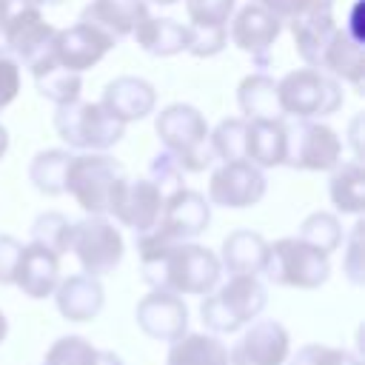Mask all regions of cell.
I'll list each match as a JSON object with an SVG mask.
<instances>
[{
  "label": "cell",
  "mask_w": 365,
  "mask_h": 365,
  "mask_svg": "<svg viewBox=\"0 0 365 365\" xmlns=\"http://www.w3.org/2000/svg\"><path fill=\"white\" fill-rule=\"evenodd\" d=\"M143 279L157 291L205 297L220 285L222 265L220 257L200 242H154L134 237Z\"/></svg>",
  "instance_id": "6da1fadb"
},
{
  "label": "cell",
  "mask_w": 365,
  "mask_h": 365,
  "mask_svg": "<svg viewBox=\"0 0 365 365\" xmlns=\"http://www.w3.org/2000/svg\"><path fill=\"white\" fill-rule=\"evenodd\" d=\"M154 131L163 143V151H168L182 171H205L214 163L208 143L211 128L200 108L188 103H171L157 114Z\"/></svg>",
  "instance_id": "7a4b0ae2"
},
{
  "label": "cell",
  "mask_w": 365,
  "mask_h": 365,
  "mask_svg": "<svg viewBox=\"0 0 365 365\" xmlns=\"http://www.w3.org/2000/svg\"><path fill=\"white\" fill-rule=\"evenodd\" d=\"M34 0H9V14H6V29H3V43L17 63H23L31 77L51 68L54 60V26L43 17Z\"/></svg>",
  "instance_id": "3957f363"
},
{
  "label": "cell",
  "mask_w": 365,
  "mask_h": 365,
  "mask_svg": "<svg viewBox=\"0 0 365 365\" xmlns=\"http://www.w3.org/2000/svg\"><path fill=\"white\" fill-rule=\"evenodd\" d=\"M265 305H268V291L259 282V277L234 274L228 277V282L205 294L200 305V319L211 334H234L251 325V319H257Z\"/></svg>",
  "instance_id": "277c9868"
},
{
  "label": "cell",
  "mask_w": 365,
  "mask_h": 365,
  "mask_svg": "<svg viewBox=\"0 0 365 365\" xmlns=\"http://www.w3.org/2000/svg\"><path fill=\"white\" fill-rule=\"evenodd\" d=\"M277 100L282 117L291 120H322L342 108V86L319 68H294L277 80Z\"/></svg>",
  "instance_id": "5b68a950"
},
{
  "label": "cell",
  "mask_w": 365,
  "mask_h": 365,
  "mask_svg": "<svg viewBox=\"0 0 365 365\" xmlns=\"http://www.w3.org/2000/svg\"><path fill=\"white\" fill-rule=\"evenodd\" d=\"M123 165L108 157L106 151H86V154H71L66 177H63V194H71L74 202L86 214L106 217L108 214V200L114 185L123 177Z\"/></svg>",
  "instance_id": "8992f818"
},
{
  "label": "cell",
  "mask_w": 365,
  "mask_h": 365,
  "mask_svg": "<svg viewBox=\"0 0 365 365\" xmlns=\"http://www.w3.org/2000/svg\"><path fill=\"white\" fill-rule=\"evenodd\" d=\"M54 128L68 148H80V151H108L125 134V125L103 103H83V100L57 106Z\"/></svg>",
  "instance_id": "52a82bcc"
},
{
  "label": "cell",
  "mask_w": 365,
  "mask_h": 365,
  "mask_svg": "<svg viewBox=\"0 0 365 365\" xmlns=\"http://www.w3.org/2000/svg\"><path fill=\"white\" fill-rule=\"evenodd\" d=\"M262 274L268 282L282 285V288H319L331 277V262L328 254L311 248L299 237H282L277 242H268V257Z\"/></svg>",
  "instance_id": "ba28073f"
},
{
  "label": "cell",
  "mask_w": 365,
  "mask_h": 365,
  "mask_svg": "<svg viewBox=\"0 0 365 365\" xmlns=\"http://www.w3.org/2000/svg\"><path fill=\"white\" fill-rule=\"evenodd\" d=\"M68 251H74L77 262L83 265V274L100 279L123 262L125 242H123V234L114 222H108L106 217L88 214L80 222H71Z\"/></svg>",
  "instance_id": "9c48e42d"
},
{
  "label": "cell",
  "mask_w": 365,
  "mask_h": 365,
  "mask_svg": "<svg viewBox=\"0 0 365 365\" xmlns=\"http://www.w3.org/2000/svg\"><path fill=\"white\" fill-rule=\"evenodd\" d=\"M208 222H211V202L205 200V194L180 185L171 194H165L157 225L137 237L154 242H191L208 228Z\"/></svg>",
  "instance_id": "30bf717a"
},
{
  "label": "cell",
  "mask_w": 365,
  "mask_h": 365,
  "mask_svg": "<svg viewBox=\"0 0 365 365\" xmlns=\"http://www.w3.org/2000/svg\"><path fill=\"white\" fill-rule=\"evenodd\" d=\"M285 165L299 171H331L342 160L339 134L319 120H285Z\"/></svg>",
  "instance_id": "8fae6325"
},
{
  "label": "cell",
  "mask_w": 365,
  "mask_h": 365,
  "mask_svg": "<svg viewBox=\"0 0 365 365\" xmlns=\"http://www.w3.org/2000/svg\"><path fill=\"white\" fill-rule=\"evenodd\" d=\"M268 191V180L262 168L248 160H228L211 171L208 180V202L220 208H251Z\"/></svg>",
  "instance_id": "7c38bea8"
},
{
  "label": "cell",
  "mask_w": 365,
  "mask_h": 365,
  "mask_svg": "<svg viewBox=\"0 0 365 365\" xmlns=\"http://www.w3.org/2000/svg\"><path fill=\"white\" fill-rule=\"evenodd\" d=\"M163 200L165 194L148 180V177H137V180H128L125 174L120 177V182L114 185L111 191V200H108V214L134 231L137 234H145L157 225L160 220V211H163Z\"/></svg>",
  "instance_id": "4fadbf2b"
},
{
  "label": "cell",
  "mask_w": 365,
  "mask_h": 365,
  "mask_svg": "<svg viewBox=\"0 0 365 365\" xmlns=\"http://www.w3.org/2000/svg\"><path fill=\"white\" fill-rule=\"evenodd\" d=\"M237 0H185L188 14V54L214 57L228 43V23Z\"/></svg>",
  "instance_id": "5bb4252c"
},
{
  "label": "cell",
  "mask_w": 365,
  "mask_h": 365,
  "mask_svg": "<svg viewBox=\"0 0 365 365\" xmlns=\"http://www.w3.org/2000/svg\"><path fill=\"white\" fill-rule=\"evenodd\" d=\"M279 31H282V23L257 0H248L237 14H231V23H228L231 43L242 54L257 60L259 68L268 66V51L277 43Z\"/></svg>",
  "instance_id": "9a60e30c"
},
{
  "label": "cell",
  "mask_w": 365,
  "mask_h": 365,
  "mask_svg": "<svg viewBox=\"0 0 365 365\" xmlns=\"http://www.w3.org/2000/svg\"><path fill=\"white\" fill-rule=\"evenodd\" d=\"M134 319L145 336L160 342H174L182 334H188V305L182 302L180 294H171V291L151 288L137 302Z\"/></svg>",
  "instance_id": "2e32d148"
},
{
  "label": "cell",
  "mask_w": 365,
  "mask_h": 365,
  "mask_svg": "<svg viewBox=\"0 0 365 365\" xmlns=\"http://www.w3.org/2000/svg\"><path fill=\"white\" fill-rule=\"evenodd\" d=\"M288 354L291 336L285 325L277 319H259L228 351V365H285Z\"/></svg>",
  "instance_id": "e0dca14e"
},
{
  "label": "cell",
  "mask_w": 365,
  "mask_h": 365,
  "mask_svg": "<svg viewBox=\"0 0 365 365\" xmlns=\"http://www.w3.org/2000/svg\"><path fill=\"white\" fill-rule=\"evenodd\" d=\"M114 46L117 43L108 34H103L100 29H94V26L83 23V20H77L68 29H57L54 31V60L63 68L77 71V74H83L86 68L97 66Z\"/></svg>",
  "instance_id": "ac0fdd59"
},
{
  "label": "cell",
  "mask_w": 365,
  "mask_h": 365,
  "mask_svg": "<svg viewBox=\"0 0 365 365\" xmlns=\"http://www.w3.org/2000/svg\"><path fill=\"white\" fill-rule=\"evenodd\" d=\"M100 103H103L123 125H128V123H134V120H143V117L154 114L157 91H154V86H151L148 80L123 74V77H114L111 83H106Z\"/></svg>",
  "instance_id": "d6986e66"
},
{
  "label": "cell",
  "mask_w": 365,
  "mask_h": 365,
  "mask_svg": "<svg viewBox=\"0 0 365 365\" xmlns=\"http://www.w3.org/2000/svg\"><path fill=\"white\" fill-rule=\"evenodd\" d=\"M57 282H60V257L37 242L23 245L14 268V285L31 299H46L54 294Z\"/></svg>",
  "instance_id": "ffe728a7"
},
{
  "label": "cell",
  "mask_w": 365,
  "mask_h": 365,
  "mask_svg": "<svg viewBox=\"0 0 365 365\" xmlns=\"http://www.w3.org/2000/svg\"><path fill=\"white\" fill-rule=\"evenodd\" d=\"M54 302L63 319L68 322H88L103 311L106 291L97 277L88 274H71L57 282L54 288Z\"/></svg>",
  "instance_id": "44dd1931"
},
{
  "label": "cell",
  "mask_w": 365,
  "mask_h": 365,
  "mask_svg": "<svg viewBox=\"0 0 365 365\" xmlns=\"http://www.w3.org/2000/svg\"><path fill=\"white\" fill-rule=\"evenodd\" d=\"M145 14H148V3L145 0H91L80 11V20L94 26V29H100L114 43H120L123 37H128L134 31V26Z\"/></svg>",
  "instance_id": "7402d4cb"
},
{
  "label": "cell",
  "mask_w": 365,
  "mask_h": 365,
  "mask_svg": "<svg viewBox=\"0 0 365 365\" xmlns=\"http://www.w3.org/2000/svg\"><path fill=\"white\" fill-rule=\"evenodd\" d=\"M285 26L294 37V48L302 57V63L311 66V68H319L322 54H325L328 43L336 31L334 14L331 11H302V14L291 17Z\"/></svg>",
  "instance_id": "603a6c76"
},
{
  "label": "cell",
  "mask_w": 365,
  "mask_h": 365,
  "mask_svg": "<svg viewBox=\"0 0 365 365\" xmlns=\"http://www.w3.org/2000/svg\"><path fill=\"white\" fill-rule=\"evenodd\" d=\"M265 257H268V240L251 228H237L222 240L220 248V265L234 277V274H245V277H259L265 268Z\"/></svg>",
  "instance_id": "cb8c5ba5"
},
{
  "label": "cell",
  "mask_w": 365,
  "mask_h": 365,
  "mask_svg": "<svg viewBox=\"0 0 365 365\" xmlns=\"http://www.w3.org/2000/svg\"><path fill=\"white\" fill-rule=\"evenodd\" d=\"M285 117L279 120H245V160L257 168L285 165Z\"/></svg>",
  "instance_id": "d4e9b609"
},
{
  "label": "cell",
  "mask_w": 365,
  "mask_h": 365,
  "mask_svg": "<svg viewBox=\"0 0 365 365\" xmlns=\"http://www.w3.org/2000/svg\"><path fill=\"white\" fill-rule=\"evenodd\" d=\"M131 37L151 57H174V54L188 48V26L177 23L174 17H151V14H145L134 26Z\"/></svg>",
  "instance_id": "484cf974"
},
{
  "label": "cell",
  "mask_w": 365,
  "mask_h": 365,
  "mask_svg": "<svg viewBox=\"0 0 365 365\" xmlns=\"http://www.w3.org/2000/svg\"><path fill=\"white\" fill-rule=\"evenodd\" d=\"M319 71L331 74L334 80L351 83L354 88H362V40L354 37L345 26L334 31L325 54H322V66Z\"/></svg>",
  "instance_id": "4316f807"
},
{
  "label": "cell",
  "mask_w": 365,
  "mask_h": 365,
  "mask_svg": "<svg viewBox=\"0 0 365 365\" xmlns=\"http://www.w3.org/2000/svg\"><path fill=\"white\" fill-rule=\"evenodd\" d=\"M237 103L245 120H279L282 108L277 100V80L265 71H254L242 77L237 88Z\"/></svg>",
  "instance_id": "83f0119b"
},
{
  "label": "cell",
  "mask_w": 365,
  "mask_h": 365,
  "mask_svg": "<svg viewBox=\"0 0 365 365\" xmlns=\"http://www.w3.org/2000/svg\"><path fill=\"white\" fill-rule=\"evenodd\" d=\"M165 365H228V348L217 334H182L171 342Z\"/></svg>",
  "instance_id": "f1b7e54d"
},
{
  "label": "cell",
  "mask_w": 365,
  "mask_h": 365,
  "mask_svg": "<svg viewBox=\"0 0 365 365\" xmlns=\"http://www.w3.org/2000/svg\"><path fill=\"white\" fill-rule=\"evenodd\" d=\"M331 202L342 214H362L365 208V171L359 160H339V165L331 168L328 182Z\"/></svg>",
  "instance_id": "f546056e"
},
{
  "label": "cell",
  "mask_w": 365,
  "mask_h": 365,
  "mask_svg": "<svg viewBox=\"0 0 365 365\" xmlns=\"http://www.w3.org/2000/svg\"><path fill=\"white\" fill-rule=\"evenodd\" d=\"M71 151L66 148H46L40 154H34L31 165H29V180L34 182V188L46 197H57L63 194V177L68 168Z\"/></svg>",
  "instance_id": "4dcf8cb0"
},
{
  "label": "cell",
  "mask_w": 365,
  "mask_h": 365,
  "mask_svg": "<svg viewBox=\"0 0 365 365\" xmlns=\"http://www.w3.org/2000/svg\"><path fill=\"white\" fill-rule=\"evenodd\" d=\"M297 237H299L302 242H308L311 248L328 254V257L345 242V231H342L336 214H331V211H314V214H308V217L302 220Z\"/></svg>",
  "instance_id": "1f68e13d"
},
{
  "label": "cell",
  "mask_w": 365,
  "mask_h": 365,
  "mask_svg": "<svg viewBox=\"0 0 365 365\" xmlns=\"http://www.w3.org/2000/svg\"><path fill=\"white\" fill-rule=\"evenodd\" d=\"M34 86H37V91H40L46 100H51L54 106H68V103L80 100L83 74L68 71V68H63L60 63H54L51 68L34 74Z\"/></svg>",
  "instance_id": "d6a6232c"
},
{
  "label": "cell",
  "mask_w": 365,
  "mask_h": 365,
  "mask_svg": "<svg viewBox=\"0 0 365 365\" xmlns=\"http://www.w3.org/2000/svg\"><path fill=\"white\" fill-rule=\"evenodd\" d=\"M214 160H245V117H225L208 134Z\"/></svg>",
  "instance_id": "836d02e7"
},
{
  "label": "cell",
  "mask_w": 365,
  "mask_h": 365,
  "mask_svg": "<svg viewBox=\"0 0 365 365\" xmlns=\"http://www.w3.org/2000/svg\"><path fill=\"white\" fill-rule=\"evenodd\" d=\"M31 242L63 257L71 245V220L60 211H46L31 222Z\"/></svg>",
  "instance_id": "e575fe53"
},
{
  "label": "cell",
  "mask_w": 365,
  "mask_h": 365,
  "mask_svg": "<svg viewBox=\"0 0 365 365\" xmlns=\"http://www.w3.org/2000/svg\"><path fill=\"white\" fill-rule=\"evenodd\" d=\"M97 356H100V351L86 336L68 334V336H60L51 342V348L46 351L40 365H97Z\"/></svg>",
  "instance_id": "d590c367"
},
{
  "label": "cell",
  "mask_w": 365,
  "mask_h": 365,
  "mask_svg": "<svg viewBox=\"0 0 365 365\" xmlns=\"http://www.w3.org/2000/svg\"><path fill=\"white\" fill-rule=\"evenodd\" d=\"M291 365H362V359L345 348H331V345H319V342H311V345H302L294 356H291Z\"/></svg>",
  "instance_id": "8d00e7d4"
},
{
  "label": "cell",
  "mask_w": 365,
  "mask_h": 365,
  "mask_svg": "<svg viewBox=\"0 0 365 365\" xmlns=\"http://www.w3.org/2000/svg\"><path fill=\"white\" fill-rule=\"evenodd\" d=\"M182 168L177 165V160L168 154V151H160L154 160H151V168H148V180L163 191V194H171L174 188L182 185Z\"/></svg>",
  "instance_id": "74e56055"
},
{
  "label": "cell",
  "mask_w": 365,
  "mask_h": 365,
  "mask_svg": "<svg viewBox=\"0 0 365 365\" xmlns=\"http://www.w3.org/2000/svg\"><path fill=\"white\" fill-rule=\"evenodd\" d=\"M17 91H20V63L6 48H0V111L14 103Z\"/></svg>",
  "instance_id": "f35d334b"
},
{
  "label": "cell",
  "mask_w": 365,
  "mask_h": 365,
  "mask_svg": "<svg viewBox=\"0 0 365 365\" xmlns=\"http://www.w3.org/2000/svg\"><path fill=\"white\" fill-rule=\"evenodd\" d=\"M362 220L351 228V237H348V251H345V277L354 282V285H362L365 282V265H362Z\"/></svg>",
  "instance_id": "ab89813d"
},
{
  "label": "cell",
  "mask_w": 365,
  "mask_h": 365,
  "mask_svg": "<svg viewBox=\"0 0 365 365\" xmlns=\"http://www.w3.org/2000/svg\"><path fill=\"white\" fill-rule=\"evenodd\" d=\"M20 251H23L20 240H14L11 234H0V285L14 282V268H17Z\"/></svg>",
  "instance_id": "60d3db41"
},
{
  "label": "cell",
  "mask_w": 365,
  "mask_h": 365,
  "mask_svg": "<svg viewBox=\"0 0 365 365\" xmlns=\"http://www.w3.org/2000/svg\"><path fill=\"white\" fill-rule=\"evenodd\" d=\"M257 3H262L282 26H285L291 17H297V14L302 11V0H257Z\"/></svg>",
  "instance_id": "b9f144b4"
},
{
  "label": "cell",
  "mask_w": 365,
  "mask_h": 365,
  "mask_svg": "<svg viewBox=\"0 0 365 365\" xmlns=\"http://www.w3.org/2000/svg\"><path fill=\"white\" fill-rule=\"evenodd\" d=\"M331 9H334V0H302V11H331Z\"/></svg>",
  "instance_id": "7bdbcfd3"
},
{
  "label": "cell",
  "mask_w": 365,
  "mask_h": 365,
  "mask_svg": "<svg viewBox=\"0 0 365 365\" xmlns=\"http://www.w3.org/2000/svg\"><path fill=\"white\" fill-rule=\"evenodd\" d=\"M6 14H9V0H0V43H3V29H6Z\"/></svg>",
  "instance_id": "ee69618b"
},
{
  "label": "cell",
  "mask_w": 365,
  "mask_h": 365,
  "mask_svg": "<svg viewBox=\"0 0 365 365\" xmlns=\"http://www.w3.org/2000/svg\"><path fill=\"white\" fill-rule=\"evenodd\" d=\"M6 151H9V131H6V125L0 123V160H3Z\"/></svg>",
  "instance_id": "f6af8a7d"
},
{
  "label": "cell",
  "mask_w": 365,
  "mask_h": 365,
  "mask_svg": "<svg viewBox=\"0 0 365 365\" xmlns=\"http://www.w3.org/2000/svg\"><path fill=\"white\" fill-rule=\"evenodd\" d=\"M6 334H9V319H6V314L0 311V342L6 339Z\"/></svg>",
  "instance_id": "bcb514c9"
},
{
  "label": "cell",
  "mask_w": 365,
  "mask_h": 365,
  "mask_svg": "<svg viewBox=\"0 0 365 365\" xmlns=\"http://www.w3.org/2000/svg\"><path fill=\"white\" fill-rule=\"evenodd\" d=\"M145 3H154V6H174V3H180V0H145Z\"/></svg>",
  "instance_id": "7dc6e473"
},
{
  "label": "cell",
  "mask_w": 365,
  "mask_h": 365,
  "mask_svg": "<svg viewBox=\"0 0 365 365\" xmlns=\"http://www.w3.org/2000/svg\"><path fill=\"white\" fill-rule=\"evenodd\" d=\"M37 6H60V3H66V0H34Z\"/></svg>",
  "instance_id": "c3c4849f"
}]
</instances>
